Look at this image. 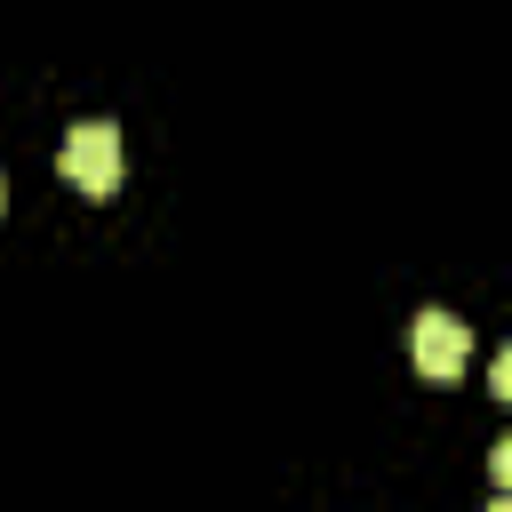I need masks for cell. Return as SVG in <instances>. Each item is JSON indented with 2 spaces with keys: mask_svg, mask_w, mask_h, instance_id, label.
Listing matches in <instances>:
<instances>
[{
  "mask_svg": "<svg viewBox=\"0 0 512 512\" xmlns=\"http://www.w3.org/2000/svg\"><path fill=\"white\" fill-rule=\"evenodd\" d=\"M488 512H512V504H504V496H496V504H488Z\"/></svg>",
  "mask_w": 512,
  "mask_h": 512,
  "instance_id": "obj_4",
  "label": "cell"
},
{
  "mask_svg": "<svg viewBox=\"0 0 512 512\" xmlns=\"http://www.w3.org/2000/svg\"><path fill=\"white\" fill-rule=\"evenodd\" d=\"M464 352H472V328H464L456 312L424 304V312H416V328H408V360H416V376H432V384H456Z\"/></svg>",
  "mask_w": 512,
  "mask_h": 512,
  "instance_id": "obj_2",
  "label": "cell"
},
{
  "mask_svg": "<svg viewBox=\"0 0 512 512\" xmlns=\"http://www.w3.org/2000/svg\"><path fill=\"white\" fill-rule=\"evenodd\" d=\"M488 392H504V400H512V352H496V360H488Z\"/></svg>",
  "mask_w": 512,
  "mask_h": 512,
  "instance_id": "obj_3",
  "label": "cell"
},
{
  "mask_svg": "<svg viewBox=\"0 0 512 512\" xmlns=\"http://www.w3.org/2000/svg\"><path fill=\"white\" fill-rule=\"evenodd\" d=\"M56 168H64V184H72V192L112 200V184H120V128H112V120H72V128H64Z\"/></svg>",
  "mask_w": 512,
  "mask_h": 512,
  "instance_id": "obj_1",
  "label": "cell"
}]
</instances>
